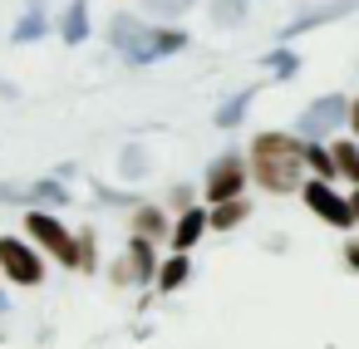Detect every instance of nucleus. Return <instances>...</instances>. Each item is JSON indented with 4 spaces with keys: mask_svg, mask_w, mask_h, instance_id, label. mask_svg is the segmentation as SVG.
I'll return each instance as SVG.
<instances>
[{
    "mask_svg": "<svg viewBox=\"0 0 359 349\" xmlns=\"http://www.w3.org/2000/svg\"><path fill=\"white\" fill-rule=\"evenodd\" d=\"M300 167H305V143H295L290 133H256L251 143V172L266 192H295L300 187Z\"/></svg>",
    "mask_w": 359,
    "mask_h": 349,
    "instance_id": "obj_1",
    "label": "nucleus"
},
{
    "mask_svg": "<svg viewBox=\"0 0 359 349\" xmlns=\"http://www.w3.org/2000/svg\"><path fill=\"white\" fill-rule=\"evenodd\" d=\"M30 241H40L55 261H65V266H79V241L69 236V226L60 221V217H50V212H30Z\"/></svg>",
    "mask_w": 359,
    "mask_h": 349,
    "instance_id": "obj_2",
    "label": "nucleus"
},
{
    "mask_svg": "<svg viewBox=\"0 0 359 349\" xmlns=\"http://www.w3.org/2000/svg\"><path fill=\"white\" fill-rule=\"evenodd\" d=\"M69 202V187H60V177H45V182H0V207H65Z\"/></svg>",
    "mask_w": 359,
    "mask_h": 349,
    "instance_id": "obj_3",
    "label": "nucleus"
},
{
    "mask_svg": "<svg viewBox=\"0 0 359 349\" xmlns=\"http://www.w3.org/2000/svg\"><path fill=\"white\" fill-rule=\"evenodd\" d=\"M349 114H354V104H349L344 94H325V99H315V104L300 114V138H310V143H315V138L334 133Z\"/></svg>",
    "mask_w": 359,
    "mask_h": 349,
    "instance_id": "obj_4",
    "label": "nucleus"
},
{
    "mask_svg": "<svg viewBox=\"0 0 359 349\" xmlns=\"http://www.w3.org/2000/svg\"><path fill=\"white\" fill-rule=\"evenodd\" d=\"M207 202L212 207H222V202H241V187H246V163L236 158V153H226V158H217L212 167H207Z\"/></svg>",
    "mask_w": 359,
    "mask_h": 349,
    "instance_id": "obj_5",
    "label": "nucleus"
},
{
    "mask_svg": "<svg viewBox=\"0 0 359 349\" xmlns=\"http://www.w3.org/2000/svg\"><path fill=\"white\" fill-rule=\"evenodd\" d=\"M0 271H6L15 285H40V280H45L40 256H35L20 236H0Z\"/></svg>",
    "mask_w": 359,
    "mask_h": 349,
    "instance_id": "obj_6",
    "label": "nucleus"
},
{
    "mask_svg": "<svg viewBox=\"0 0 359 349\" xmlns=\"http://www.w3.org/2000/svg\"><path fill=\"white\" fill-rule=\"evenodd\" d=\"M305 207H310L315 217H325L330 226H354V207H349L330 182H320V177H315V182H305Z\"/></svg>",
    "mask_w": 359,
    "mask_h": 349,
    "instance_id": "obj_7",
    "label": "nucleus"
},
{
    "mask_svg": "<svg viewBox=\"0 0 359 349\" xmlns=\"http://www.w3.org/2000/svg\"><path fill=\"white\" fill-rule=\"evenodd\" d=\"M153 275H158V256H153V241H148V236H133V241H128V251H123V266L114 271V280H123V285H128V280L148 285Z\"/></svg>",
    "mask_w": 359,
    "mask_h": 349,
    "instance_id": "obj_8",
    "label": "nucleus"
},
{
    "mask_svg": "<svg viewBox=\"0 0 359 349\" xmlns=\"http://www.w3.org/2000/svg\"><path fill=\"white\" fill-rule=\"evenodd\" d=\"M177 50H187V30H148V35L138 40V50L123 55V60H128V64H153V60L177 55Z\"/></svg>",
    "mask_w": 359,
    "mask_h": 349,
    "instance_id": "obj_9",
    "label": "nucleus"
},
{
    "mask_svg": "<svg viewBox=\"0 0 359 349\" xmlns=\"http://www.w3.org/2000/svg\"><path fill=\"white\" fill-rule=\"evenodd\" d=\"M344 15H354V0H325V6H315V11H305V15H295V20L280 30V40H295V35H305V30H320V25H330V20H344Z\"/></svg>",
    "mask_w": 359,
    "mask_h": 349,
    "instance_id": "obj_10",
    "label": "nucleus"
},
{
    "mask_svg": "<svg viewBox=\"0 0 359 349\" xmlns=\"http://www.w3.org/2000/svg\"><path fill=\"white\" fill-rule=\"evenodd\" d=\"M212 226V212H202V207H192V212H182L177 217V226H172V246H177V256H187L197 241H202V231Z\"/></svg>",
    "mask_w": 359,
    "mask_h": 349,
    "instance_id": "obj_11",
    "label": "nucleus"
},
{
    "mask_svg": "<svg viewBox=\"0 0 359 349\" xmlns=\"http://www.w3.org/2000/svg\"><path fill=\"white\" fill-rule=\"evenodd\" d=\"M143 35H148V25H143V20H138V15H128V11H123V15H114V20H109V45H114V50H118V55H133V50H138V40H143Z\"/></svg>",
    "mask_w": 359,
    "mask_h": 349,
    "instance_id": "obj_12",
    "label": "nucleus"
},
{
    "mask_svg": "<svg viewBox=\"0 0 359 349\" xmlns=\"http://www.w3.org/2000/svg\"><path fill=\"white\" fill-rule=\"evenodd\" d=\"M60 35H65V45H84L89 40V6L84 0H69V11L60 20Z\"/></svg>",
    "mask_w": 359,
    "mask_h": 349,
    "instance_id": "obj_13",
    "label": "nucleus"
},
{
    "mask_svg": "<svg viewBox=\"0 0 359 349\" xmlns=\"http://www.w3.org/2000/svg\"><path fill=\"white\" fill-rule=\"evenodd\" d=\"M40 35H45V6H40V0H30L25 15H20L15 30H11V40H15V45H30V40H40Z\"/></svg>",
    "mask_w": 359,
    "mask_h": 349,
    "instance_id": "obj_14",
    "label": "nucleus"
},
{
    "mask_svg": "<svg viewBox=\"0 0 359 349\" xmlns=\"http://www.w3.org/2000/svg\"><path fill=\"white\" fill-rule=\"evenodd\" d=\"M251 99H256V89H241V94H231L212 118H217V128H236L241 118H246V109H251Z\"/></svg>",
    "mask_w": 359,
    "mask_h": 349,
    "instance_id": "obj_15",
    "label": "nucleus"
},
{
    "mask_svg": "<svg viewBox=\"0 0 359 349\" xmlns=\"http://www.w3.org/2000/svg\"><path fill=\"white\" fill-rule=\"evenodd\" d=\"M187 275H192V261H187V256H172V261H163V271H158V290H168V295H172V290H177Z\"/></svg>",
    "mask_w": 359,
    "mask_h": 349,
    "instance_id": "obj_16",
    "label": "nucleus"
},
{
    "mask_svg": "<svg viewBox=\"0 0 359 349\" xmlns=\"http://www.w3.org/2000/svg\"><path fill=\"white\" fill-rule=\"evenodd\" d=\"M118 172H123L128 182H138V177L148 172V148H138V143H128V148L118 153Z\"/></svg>",
    "mask_w": 359,
    "mask_h": 349,
    "instance_id": "obj_17",
    "label": "nucleus"
},
{
    "mask_svg": "<svg viewBox=\"0 0 359 349\" xmlns=\"http://www.w3.org/2000/svg\"><path fill=\"white\" fill-rule=\"evenodd\" d=\"M246 217H251L246 202H222V207H212V226H217V231H231V226H241Z\"/></svg>",
    "mask_w": 359,
    "mask_h": 349,
    "instance_id": "obj_18",
    "label": "nucleus"
},
{
    "mask_svg": "<svg viewBox=\"0 0 359 349\" xmlns=\"http://www.w3.org/2000/svg\"><path fill=\"white\" fill-rule=\"evenodd\" d=\"M266 69H271L276 79H295V69H300V60H295V55H290V50L280 45V50H271V55H266Z\"/></svg>",
    "mask_w": 359,
    "mask_h": 349,
    "instance_id": "obj_19",
    "label": "nucleus"
},
{
    "mask_svg": "<svg viewBox=\"0 0 359 349\" xmlns=\"http://www.w3.org/2000/svg\"><path fill=\"white\" fill-rule=\"evenodd\" d=\"M305 163L315 167V177H320V182H330V177L339 172V167H334V153H325V148H315V143L305 148Z\"/></svg>",
    "mask_w": 359,
    "mask_h": 349,
    "instance_id": "obj_20",
    "label": "nucleus"
},
{
    "mask_svg": "<svg viewBox=\"0 0 359 349\" xmlns=\"http://www.w3.org/2000/svg\"><path fill=\"white\" fill-rule=\"evenodd\" d=\"M334 167L359 187V148H354V143H339V148H334Z\"/></svg>",
    "mask_w": 359,
    "mask_h": 349,
    "instance_id": "obj_21",
    "label": "nucleus"
},
{
    "mask_svg": "<svg viewBox=\"0 0 359 349\" xmlns=\"http://www.w3.org/2000/svg\"><path fill=\"white\" fill-rule=\"evenodd\" d=\"M212 20H217V25H241V20H246V0H217V6H212Z\"/></svg>",
    "mask_w": 359,
    "mask_h": 349,
    "instance_id": "obj_22",
    "label": "nucleus"
},
{
    "mask_svg": "<svg viewBox=\"0 0 359 349\" xmlns=\"http://www.w3.org/2000/svg\"><path fill=\"white\" fill-rule=\"evenodd\" d=\"M133 226H138V236H148V241H153V236L163 231V212H158V207H138Z\"/></svg>",
    "mask_w": 359,
    "mask_h": 349,
    "instance_id": "obj_23",
    "label": "nucleus"
},
{
    "mask_svg": "<svg viewBox=\"0 0 359 349\" xmlns=\"http://www.w3.org/2000/svg\"><path fill=\"white\" fill-rule=\"evenodd\" d=\"M143 6H148V15H187L192 6H197V0H143Z\"/></svg>",
    "mask_w": 359,
    "mask_h": 349,
    "instance_id": "obj_24",
    "label": "nucleus"
},
{
    "mask_svg": "<svg viewBox=\"0 0 359 349\" xmlns=\"http://www.w3.org/2000/svg\"><path fill=\"white\" fill-rule=\"evenodd\" d=\"M344 261H349V271H359V241H349V246H344Z\"/></svg>",
    "mask_w": 359,
    "mask_h": 349,
    "instance_id": "obj_25",
    "label": "nucleus"
},
{
    "mask_svg": "<svg viewBox=\"0 0 359 349\" xmlns=\"http://www.w3.org/2000/svg\"><path fill=\"white\" fill-rule=\"evenodd\" d=\"M349 123H354V133H359V104H354V114H349Z\"/></svg>",
    "mask_w": 359,
    "mask_h": 349,
    "instance_id": "obj_26",
    "label": "nucleus"
},
{
    "mask_svg": "<svg viewBox=\"0 0 359 349\" xmlns=\"http://www.w3.org/2000/svg\"><path fill=\"white\" fill-rule=\"evenodd\" d=\"M349 207H354V221H359V192H354V202H349Z\"/></svg>",
    "mask_w": 359,
    "mask_h": 349,
    "instance_id": "obj_27",
    "label": "nucleus"
},
{
    "mask_svg": "<svg viewBox=\"0 0 359 349\" xmlns=\"http://www.w3.org/2000/svg\"><path fill=\"white\" fill-rule=\"evenodd\" d=\"M6 305H11V300H6V295H0V310H6Z\"/></svg>",
    "mask_w": 359,
    "mask_h": 349,
    "instance_id": "obj_28",
    "label": "nucleus"
}]
</instances>
